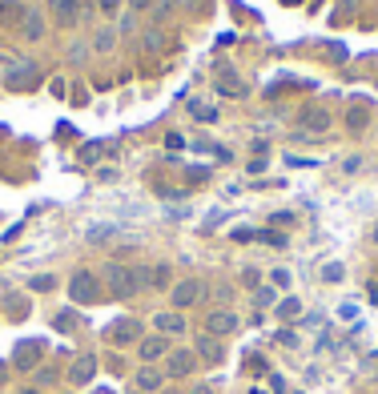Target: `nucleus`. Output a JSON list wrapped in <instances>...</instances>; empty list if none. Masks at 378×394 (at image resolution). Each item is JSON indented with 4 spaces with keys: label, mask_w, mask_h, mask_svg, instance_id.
Here are the masks:
<instances>
[{
    "label": "nucleus",
    "mask_w": 378,
    "mask_h": 394,
    "mask_svg": "<svg viewBox=\"0 0 378 394\" xmlns=\"http://www.w3.org/2000/svg\"><path fill=\"white\" fill-rule=\"evenodd\" d=\"M89 242H109V238H117V226H109V221H101V226H89V233H85Z\"/></svg>",
    "instance_id": "aec40b11"
},
{
    "label": "nucleus",
    "mask_w": 378,
    "mask_h": 394,
    "mask_svg": "<svg viewBox=\"0 0 378 394\" xmlns=\"http://www.w3.org/2000/svg\"><path fill=\"white\" fill-rule=\"evenodd\" d=\"M165 145H169V149H181L185 141H181V133H169V137H165Z\"/></svg>",
    "instance_id": "e433bc0d"
},
{
    "label": "nucleus",
    "mask_w": 378,
    "mask_h": 394,
    "mask_svg": "<svg viewBox=\"0 0 378 394\" xmlns=\"http://www.w3.org/2000/svg\"><path fill=\"white\" fill-rule=\"evenodd\" d=\"M290 221H294V214H290V210H286V214H274V226H290Z\"/></svg>",
    "instance_id": "4c0bfd02"
},
{
    "label": "nucleus",
    "mask_w": 378,
    "mask_h": 394,
    "mask_svg": "<svg viewBox=\"0 0 378 394\" xmlns=\"http://www.w3.org/2000/svg\"><path fill=\"white\" fill-rule=\"evenodd\" d=\"M24 394H36V391H24Z\"/></svg>",
    "instance_id": "c03bdc74"
},
{
    "label": "nucleus",
    "mask_w": 378,
    "mask_h": 394,
    "mask_svg": "<svg viewBox=\"0 0 378 394\" xmlns=\"http://www.w3.org/2000/svg\"><path fill=\"white\" fill-rule=\"evenodd\" d=\"M375 242H378V226H375Z\"/></svg>",
    "instance_id": "37998d69"
},
{
    "label": "nucleus",
    "mask_w": 378,
    "mask_h": 394,
    "mask_svg": "<svg viewBox=\"0 0 378 394\" xmlns=\"http://www.w3.org/2000/svg\"><path fill=\"white\" fill-rule=\"evenodd\" d=\"M217 93H226V97H233V101H242V97H246V93H249V89H246V85H242V81H238V77H233V73H230V68H221V73H217Z\"/></svg>",
    "instance_id": "0eeeda50"
},
{
    "label": "nucleus",
    "mask_w": 378,
    "mask_h": 394,
    "mask_svg": "<svg viewBox=\"0 0 378 394\" xmlns=\"http://www.w3.org/2000/svg\"><path fill=\"white\" fill-rule=\"evenodd\" d=\"M254 238H258V242H266V246H274V249L286 246V233H278V230H254Z\"/></svg>",
    "instance_id": "4be33fe9"
},
{
    "label": "nucleus",
    "mask_w": 378,
    "mask_h": 394,
    "mask_svg": "<svg viewBox=\"0 0 378 394\" xmlns=\"http://www.w3.org/2000/svg\"><path fill=\"white\" fill-rule=\"evenodd\" d=\"M97 8L105 13V17H113L117 8H121V0H97Z\"/></svg>",
    "instance_id": "c85d7f7f"
},
{
    "label": "nucleus",
    "mask_w": 378,
    "mask_h": 394,
    "mask_svg": "<svg viewBox=\"0 0 378 394\" xmlns=\"http://www.w3.org/2000/svg\"><path fill=\"white\" fill-rule=\"evenodd\" d=\"M201 294H205V286H201L198 278H185V282H177V286H173V306H177V310H185V306H198Z\"/></svg>",
    "instance_id": "7ed1b4c3"
},
{
    "label": "nucleus",
    "mask_w": 378,
    "mask_h": 394,
    "mask_svg": "<svg viewBox=\"0 0 378 394\" xmlns=\"http://www.w3.org/2000/svg\"><path fill=\"white\" fill-rule=\"evenodd\" d=\"M133 8H149V4H153V0H129Z\"/></svg>",
    "instance_id": "ea45409f"
},
{
    "label": "nucleus",
    "mask_w": 378,
    "mask_h": 394,
    "mask_svg": "<svg viewBox=\"0 0 378 394\" xmlns=\"http://www.w3.org/2000/svg\"><path fill=\"white\" fill-rule=\"evenodd\" d=\"M205 330H210L214 338H226V334L238 330V314H233V310H214L210 318H205Z\"/></svg>",
    "instance_id": "39448f33"
},
{
    "label": "nucleus",
    "mask_w": 378,
    "mask_h": 394,
    "mask_svg": "<svg viewBox=\"0 0 378 394\" xmlns=\"http://www.w3.org/2000/svg\"><path fill=\"white\" fill-rule=\"evenodd\" d=\"M20 33L29 36V41H41V36H45V20H41V13H33V8H29V13H24V20H20Z\"/></svg>",
    "instance_id": "2eb2a0df"
},
{
    "label": "nucleus",
    "mask_w": 378,
    "mask_h": 394,
    "mask_svg": "<svg viewBox=\"0 0 378 394\" xmlns=\"http://www.w3.org/2000/svg\"><path fill=\"white\" fill-rule=\"evenodd\" d=\"M302 125H306V129H326L330 125V113H322V109H306V113H302Z\"/></svg>",
    "instance_id": "a211bd4d"
},
{
    "label": "nucleus",
    "mask_w": 378,
    "mask_h": 394,
    "mask_svg": "<svg viewBox=\"0 0 378 394\" xmlns=\"http://www.w3.org/2000/svg\"><path fill=\"white\" fill-rule=\"evenodd\" d=\"M105 286H109V294L113 298H133L145 290V282H141V270L137 265H109L105 270Z\"/></svg>",
    "instance_id": "f257e3e1"
},
{
    "label": "nucleus",
    "mask_w": 378,
    "mask_h": 394,
    "mask_svg": "<svg viewBox=\"0 0 378 394\" xmlns=\"http://www.w3.org/2000/svg\"><path fill=\"white\" fill-rule=\"evenodd\" d=\"M270 278H274V286H290V274H286V270H274Z\"/></svg>",
    "instance_id": "72a5a7b5"
},
{
    "label": "nucleus",
    "mask_w": 378,
    "mask_h": 394,
    "mask_svg": "<svg viewBox=\"0 0 378 394\" xmlns=\"http://www.w3.org/2000/svg\"><path fill=\"white\" fill-rule=\"evenodd\" d=\"M49 13L61 24H77V17H81V0H49Z\"/></svg>",
    "instance_id": "423d86ee"
},
{
    "label": "nucleus",
    "mask_w": 378,
    "mask_h": 394,
    "mask_svg": "<svg viewBox=\"0 0 378 394\" xmlns=\"http://www.w3.org/2000/svg\"><path fill=\"white\" fill-rule=\"evenodd\" d=\"M169 354V342H165V334H153V338H141V358L153 366L157 358H165Z\"/></svg>",
    "instance_id": "6e6552de"
},
{
    "label": "nucleus",
    "mask_w": 378,
    "mask_h": 394,
    "mask_svg": "<svg viewBox=\"0 0 378 394\" xmlns=\"http://www.w3.org/2000/svg\"><path fill=\"white\" fill-rule=\"evenodd\" d=\"M49 89H52V97H65V93H68V89H65V81H61V77H57V81H52Z\"/></svg>",
    "instance_id": "c9c22d12"
},
{
    "label": "nucleus",
    "mask_w": 378,
    "mask_h": 394,
    "mask_svg": "<svg viewBox=\"0 0 378 394\" xmlns=\"http://www.w3.org/2000/svg\"><path fill=\"white\" fill-rule=\"evenodd\" d=\"M274 302V290H258V306H270Z\"/></svg>",
    "instance_id": "58836bf2"
},
{
    "label": "nucleus",
    "mask_w": 378,
    "mask_h": 394,
    "mask_svg": "<svg viewBox=\"0 0 378 394\" xmlns=\"http://www.w3.org/2000/svg\"><path fill=\"white\" fill-rule=\"evenodd\" d=\"M249 394H266V391H249Z\"/></svg>",
    "instance_id": "79ce46f5"
},
{
    "label": "nucleus",
    "mask_w": 378,
    "mask_h": 394,
    "mask_svg": "<svg viewBox=\"0 0 378 394\" xmlns=\"http://www.w3.org/2000/svg\"><path fill=\"white\" fill-rule=\"evenodd\" d=\"M73 322H77L73 310H65V314H57V322H52V326H57V330H73Z\"/></svg>",
    "instance_id": "bb28decb"
},
{
    "label": "nucleus",
    "mask_w": 378,
    "mask_h": 394,
    "mask_svg": "<svg viewBox=\"0 0 378 394\" xmlns=\"http://www.w3.org/2000/svg\"><path fill=\"white\" fill-rule=\"evenodd\" d=\"M194 366H198V354H189V350H173V354H169V374H189V370H194Z\"/></svg>",
    "instance_id": "9b49d317"
},
{
    "label": "nucleus",
    "mask_w": 378,
    "mask_h": 394,
    "mask_svg": "<svg viewBox=\"0 0 378 394\" xmlns=\"http://www.w3.org/2000/svg\"><path fill=\"white\" fill-rule=\"evenodd\" d=\"M93 45H97V52H109L117 45V33H113V29H101V33L93 36Z\"/></svg>",
    "instance_id": "b1692460"
},
{
    "label": "nucleus",
    "mask_w": 378,
    "mask_h": 394,
    "mask_svg": "<svg viewBox=\"0 0 378 394\" xmlns=\"http://www.w3.org/2000/svg\"><path fill=\"white\" fill-rule=\"evenodd\" d=\"M346 125H350L354 133H362V129H366V105H354V109L346 113Z\"/></svg>",
    "instance_id": "412c9836"
},
{
    "label": "nucleus",
    "mask_w": 378,
    "mask_h": 394,
    "mask_svg": "<svg viewBox=\"0 0 378 394\" xmlns=\"http://www.w3.org/2000/svg\"><path fill=\"white\" fill-rule=\"evenodd\" d=\"M36 354H41V346H36V342H29V346H20V350H17V362H20V366H33V362H36Z\"/></svg>",
    "instance_id": "393cba45"
},
{
    "label": "nucleus",
    "mask_w": 378,
    "mask_h": 394,
    "mask_svg": "<svg viewBox=\"0 0 378 394\" xmlns=\"http://www.w3.org/2000/svg\"><path fill=\"white\" fill-rule=\"evenodd\" d=\"M93 370H97V362H93V354H85V358H77L73 362V370H68V378L81 386V382H89L93 378Z\"/></svg>",
    "instance_id": "dca6fc26"
},
{
    "label": "nucleus",
    "mask_w": 378,
    "mask_h": 394,
    "mask_svg": "<svg viewBox=\"0 0 378 394\" xmlns=\"http://www.w3.org/2000/svg\"><path fill=\"white\" fill-rule=\"evenodd\" d=\"M153 326H157V334H181V330H185V318H181L177 310L173 314H157Z\"/></svg>",
    "instance_id": "ddd939ff"
},
{
    "label": "nucleus",
    "mask_w": 378,
    "mask_h": 394,
    "mask_svg": "<svg viewBox=\"0 0 378 394\" xmlns=\"http://www.w3.org/2000/svg\"><path fill=\"white\" fill-rule=\"evenodd\" d=\"M358 165H362V157H346V161H342V173H358Z\"/></svg>",
    "instance_id": "2f4dec72"
},
{
    "label": "nucleus",
    "mask_w": 378,
    "mask_h": 394,
    "mask_svg": "<svg viewBox=\"0 0 378 394\" xmlns=\"http://www.w3.org/2000/svg\"><path fill=\"white\" fill-rule=\"evenodd\" d=\"M342 274H346V270L338 262H330L326 270H322V278H326V282H342Z\"/></svg>",
    "instance_id": "a878e982"
},
{
    "label": "nucleus",
    "mask_w": 378,
    "mask_h": 394,
    "mask_svg": "<svg viewBox=\"0 0 378 394\" xmlns=\"http://www.w3.org/2000/svg\"><path fill=\"white\" fill-rule=\"evenodd\" d=\"M249 238H254V230H249V226H238V230H233V242H249Z\"/></svg>",
    "instance_id": "7c9ffc66"
},
{
    "label": "nucleus",
    "mask_w": 378,
    "mask_h": 394,
    "mask_svg": "<svg viewBox=\"0 0 378 394\" xmlns=\"http://www.w3.org/2000/svg\"><path fill=\"white\" fill-rule=\"evenodd\" d=\"M137 338H141V322H137V318H117L113 326H109V342L113 346L137 342Z\"/></svg>",
    "instance_id": "20e7f679"
},
{
    "label": "nucleus",
    "mask_w": 378,
    "mask_h": 394,
    "mask_svg": "<svg viewBox=\"0 0 378 394\" xmlns=\"http://www.w3.org/2000/svg\"><path fill=\"white\" fill-rule=\"evenodd\" d=\"M198 354L205 362H221L226 358V350H221V342H217L214 334H205V338H198Z\"/></svg>",
    "instance_id": "4468645a"
},
{
    "label": "nucleus",
    "mask_w": 378,
    "mask_h": 394,
    "mask_svg": "<svg viewBox=\"0 0 378 394\" xmlns=\"http://www.w3.org/2000/svg\"><path fill=\"white\" fill-rule=\"evenodd\" d=\"M24 13H29L24 0H0V24H20Z\"/></svg>",
    "instance_id": "9d476101"
},
{
    "label": "nucleus",
    "mask_w": 378,
    "mask_h": 394,
    "mask_svg": "<svg viewBox=\"0 0 378 394\" xmlns=\"http://www.w3.org/2000/svg\"><path fill=\"white\" fill-rule=\"evenodd\" d=\"M8 85H13V89L36 85V65H29V61H20V65H8Z\"/></svg>",
    "instance_id": "1a4fd4ad"
},
{
    "label": "nucleus",
    "mask_w": 378,
    "mask_h": 394,
    "mask_svg": "<svg viewBox=\"0 0 378 394\" xmlns=\"http://www.w3.org/2000/svg\"><path fill=\"white\" fill-rule=\"evenodd\" d=\"M57 286V278H49V274H41V278H33V290H52Z\"/></svg>",
    "instance_id": "c756f323"
},
{
    "label": "nucleus",
    "mask_w": 378,
    "mask_h": 394,
    "mask_svg": "<svg viewBox=\"0 0 378 394\" xmlns=\"http://www.w3.org/2000/svg\"><path fill=\"white\" fill-rule=\"evenodd\" d=\"M189 109H194V117H198L201 125H214V121H217V109H214V105H201V101H189Z\"/></svg>",
    "instance_id": "6ab92c4d"
},
{
    "label": "nucleus",
    "mask_w": 378,
    "mask_h": 394,
    "mask_svg": "<svg viewBox=\"0 0 378 394\" xmlns=\"http://www.w3.org/2000/svg\"><path fill=\"white\" fill-rule=\"evenodd\" d=\"M141 282H145V290H165L169 286V265H149V270H141Z\"/></svg>",
    "instance_id": "f8f14e48"
},
{
    "label": "nucleus",
    "mask_w": 378,
    "mask_h": 394,
    "mask_svg": "<svg viewBox=\"0 0 378 394\" xmlns=\"http://www.w3.org/2000/svg\"><path fill=\"white\" fill-rule=\"evenodd\" d=\"M189 394H214V391H210V386H194Z\"/></svg>",
    "instance_id": "a19ab883"
},
{
    "label": "nucleus",
    "mask_w": 378,
    "mask_h": 394,
    "mask_svg": "<svg viewBox=\"0 0 378 394\" xmlns=\"http://www.w3.org/2000/svg\"><path fill=\"white\" fill-rule=\"evenodd\" d=\"M161 382H165V374L153 370V366H145V370L137 374V386H141V391H161Z\"/></svg>",
    "instance_id": "f3484780"
},
{
    "label": "nucleus",
    "mask_w": 378,
    "mask_h": 394,
    "mask_svg": "<svg viewBox=\"0 0 378 394\" xmlns=\"http://www.w3.org/2000/svg\"><path fill=\"white\" fill-rule=\"evenodd\" d=\"M153 8H157V17H169V13H173V8H177V0H157V4H153Z\"/></svg>",
    "instance_id": "cd10ccee"
},
{
    "label": "nucleus",
    "mask_w": 378,
    "mask_h": 394,
    "mask_svg": "<svg viewBox=\"0 0 378 394\" xmlns=\"http://www.w3.org/2000/svg\"><path fill=\"white\" fill-rule=\"evenodd\" d=\"M249 370H254V374H266V362L258 358V354H249Z\"/></svg>",
    "instance_id": "473e14b6"
},
{
    "label": "nucleus",
    "mask_w": 378,
    "mask_h": 394,
    "mask_svg": "<svg viewBox=\"0 0 378 394\" xmlns=\"http://www.w3.org/2000/svg\"><path fill=\"white\" fill-rule=\"evenodd\" d=\"M338 314H342L346 322H350V318H358V306H354V302H346V306H342V310H338Z\"/></svg>",
    "instance_id": "f704fd0d"
},
{
    "label": "nucleus",
    "mask_w": 378,
    "mask_h": 394,
    "mask_svg": "<svg viewBox=\"0 0 378 394\" xmlns=\"http://www.w3.org/2000/svg\"><path fill=\"white\" fill-rule=\"evenodd\" d=\"M68 298L77 302V306H93L101 298V282L89 274V270H77L73 278H68Z\"/></svg>",
    "instance_id": "f03ea898"
},
{
    "label": "nucleus",
    "mask_w": 378,
    "mask_h": 394,
    "mask_svg": "<svg viewBox=\"0 0 378 394\" xmlns=\"http://www.w3.org/2000/svg\"><path fill=\"white\" fill-rule=\"evenodd\" d=\"M278 318H282V322H286V318H302V302H298V298L278 302Z\"/></svg>",
    "instance_id": "5701e85b"
}]
</instances>
